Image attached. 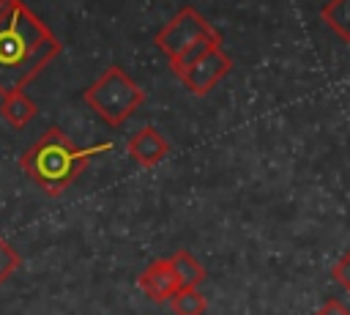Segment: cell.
<instances>
[{
	"label": "cell",
	"instance_id": "obj_1",
	"mask_svg": "<svg viewBox=\"0 0 350 315\" xmlns=\"http://www.w3.org/2000/svg\"><path fill=\"white\" fill-rule=\"evenodd\" d=\"M60 52V38L27 3L0 0V96L25 90Z\"/></svg>",
	"mask_w": 350,
	"mask_h": 315
},
{
	"label": "cell",
	"instance_id": "obj_2",
	"mask_svg": "<svg viewBox=\"0 0 350 315\" xmlns=\"http://www.w3.org/2000/svg\"><path fill=\"white\" fill-rule=\"evenodd\" d=\"M107 151H109V142L79 148L66 131H60L57 126H49L19 156V167L44 189V194L57 197L77 181V175L93 156L107 153Z\"/></svg>",
	"mask_w": 350,
	"mask_h": 315
},
{
	"label": "cell",
	"instance_id": "obj_3",
	"mask_svg": "<svg viewBox=\"0 0 350 315\" xmlns=\"http://www.w3.org/2000/svg\"><path fill=\"white\" fill-rule=\"evenodd\" d=\"M156 47L170 58V68L180 74L191 60H197L205 49L221 47V36L211 27V22L191 5H183L159 33Z\"/></svg>",
	"mask_w": 350,
	"mask_h": 315
},
{
	"label": "cell",
	"instance_id": "obj_4",
	"mask_svg": "<svg viewBox=\"0 0 350 315\" xmlns=\"http://www.w3.org/2000/svg\"><path fill=\"white\" fill-rule=\"evenodd\" d=\"M82 99L109 123V126H123L145 101V90L120 68L109 66L98 74L93 85L82 90Z\"/></svg>",
	"mask_w": 350,
	"mask_h": 315
},
{
	"label": "cell",
	"instance_id": "obj_5",
	"mask_svg": "<svg viewBox=\"0 0 350 315\" xmlns=\"http://www.w3.org/2000/svg\"><path fill=\"white\" fill-rule=\"evenodd\" d=\"M230 68H232V58L221 47H211L197 60H191L178 77L194 96H208L230 74Z\"/></svg>",
	"mask_w": 350,
	"mask_h": 315
},
{
	"label": "cell",
	"instance_id": "obj_6",
	"mask_svg": "<svg viewBox=\"0 0 350 315\" xmlns=\"http://www.w3.org/2000/svg\"><path fill=\"white\" fill-rule=\"evenodd\" d=\"M126 153H129L137 164H142V167H156L159 162L167 159L170 142H167V137H164L156 126H142V129H137V131L126 140Z\"/></svg>",
	"mask_w": 350,
	"mask_h": 315
},
{
	"label": "cell",
	"instance_id": "obj_7",
	"mask_svg": "<svg viewBox=\"0 0 350 315\" xmlns=\"http://www.w3.org/2000/svg\"><path fill=\"white\" fill-rule=\"evenodd\" d=\"M137 285L150 301H170L175 296V290H180L170 257H159V260L148 263L142 268V274L137 277Z\"/></svg>",
	"mask_w": 350,
	"mask_h": 315
},
{
	"label": "cell",
	"instance_id": "obj_8",
	"mask_svg": "<svg viewBox=\"0 0 350 315\" xmlns=\"http://www.w3.org/2000/svg\"><path fill=\"white\" fill-rule=\"evenodd\" d=\"M36 112H38V107H36V101H33L25 90L8 93V96H3V101H0V115H3V121H5L8 126H14V129L27 126V123L36 118Z\"/></svg>",
	"mask_w": 350,
	"mask_h": 315
},
{
	"label": "cell",
	"instance_id": "obj_9",
	"mask_svg": "<svg viewBox=\"0 0 350 315\" xmlns=\"http://www.w3.org/2000/svg\"><path fill=\"white\" fill-rule=\"evenodd\" d=\"M170 263L180 288H200L208 279V271L202 268V263H197V257L189 255L186 249H178L175 255H170Z\"/></svg>",
	"mask_w": 350,
	"mask_h": 315
},
{
	"label": "cell",
	"instance_id": "obj_10",
	"mask_svg": "<svg viewBox=\"0 0 350 315\" xmlns=\"http://www.w3.org/2000/svg\"><path fill=\"white\" fill-rule=\"evenodd\" d=\"M320 16L345 44H350V0H328Z\"/></svg>",
	"mask_w": 350,
	"mask_h": 315
},
{
	"label": "cell",
	"instance_id": "obj_11",
	"mask_svg": "<svg viewBox=\"0 0 350 315\" xmlns=\"http://www.w3.org/2000/svg\"><path fill=\"white\" fill-rule=\"evenodd\" d=\"M170 307L175 315H205L208 312V299L197 288H180L170 299Z\"/></svg>",
	"mask_w": 350,
	"mask_h": 315
},
{
	"label": "cell",
	"instance_id": "obj_12",
	"mask_svg": "<svg viewBox=\"0 0 350 315\" xmlns=\"http://www.w3.org/2000/svg\"><path fill=\"white\" fill-rule=\"evenodd\" d=\"M19 263H22V257H19V255L0 238V285L19 268Z\"/></svg>",
	"mask_w": 350,
	"mask_h": 315
},
{
	"label": "cell",
	"instance_id": "obj_13",
	"mask_svg": "<svg viewBox=\"0 0 350 315\" xmlns=\"http://www.w3.org/2000/svg\"><path fill=\"white\" fill-rule=\"evenodd\" d=\"M331 277H334V282H336L339 288L350 290V252H345V255H342V257L334 263Z\"/></svg>",
	"mask_w": 350,
	"mask_h": 315
},
{
	"label": "cell",
	"instance_id": "obj_14",
	"mask_svg": "<svg viewBox=\"0 0 350 315\" xmlns=\"http://www.w3.org/2000/svg\"><path fill=\"white\" fill-rule=\"evenodd\" d=\"M314 315H350V307L347 304H342L339 299H328Z\"/></svg>",
	"mask_w": 350,
	"mask_h": 315
}]
</instances>
